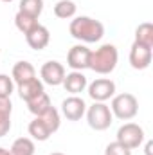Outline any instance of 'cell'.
Returning a JSON list of instances; mask_svg holds the SVG:
<instances>
[{
  "mask_svg": "<svg viewBox=\"0 0 153 155\" xmlns=\"http://www.w3.org/2000/svg\"><path fill=\"white\" fill-rule=\"evenodd\" d=\"M69 31L72 35V38L85 41V43H96L105 36V25L90 16H76L70 25Z\"/></svg>",
  "mask_w": 153,
  "mask_h": 155,
  "instance_id": "cell-1",
  "label": "cell"
},
{
  "mask_svg": "<svg viewBox=\"0 0 153 155\" xmlns=\"http://www.w3.org/2000/svg\"><path fill=\"white\" fill-rule=\"evenodd\" d=\"M117 61H119L117 47L112 45V43H105V45H101L99 49H96V51L90 52L88 69H92L94 72L105 76V74L114 72L115 67H117Z\"/></svg>",
  "mask_w": 153,
  "mask_h": 155,
  "instance_id": "cell-2",
  "label": "cell"
},
{
  "mask_svg": "<svg viewBox=\"0 0 153 155\" xmlns=\"http://www.w3.org/2000/svg\"><path fill=\"white\" fill-rule=\"evenodd\" d=\"M110 110H112V116H115L121 121H130L137 116L139 112V101L133 94H119L112 97V105H110Z\"/></svg>",
  "mask_w": 153,
  "mask_h": 155,
  "instance_id": "cell-3",
  "label": "cell"
},
{
  "mask_svg": "<svg viewBox=\"0 0 153 155\" xmlns=\"http://www.w3.org/2000/svg\"><path fill=\"white\" fill-rule=\"evenodd\" d=\"M86 121H88V126L96 132H103L106 128H110L114 116H112V110L106 103H97L94 101L92 107L86 108Z\"/></svg>",
  "mask_w": 153,
  "mask_h": 155,
  "instance_id": "cell-4",
  "label": "cell"
},
{
  "mask_svg": "<svg viewBox=\"0 0 153 155\" xmlns=\"http://www.w3.org/2000/svg\"><path fill=\"white\" fill-rule=\"evenodd\" d=\"M115 141L121 143L122 146L130 148V150H135L144 141V130H142V126H139L135 123H124L117 130V139Z\"/></svg>",
  "mask_w": 153,
  "mask_h": 155,
  "instance_id": "cell-5",
  "label": "cell"
},
{
  "mask_svg": "<svg viewBox=\"0 0 153 155\" xmlns=\"http://www.w3.org/2000/svg\"><path fill=\"white\" fill-rule=\"evenodd\" d=\"M86 87H88V96L97 103H105L115 96V83L108 78H99Z\"/></svg>",
  "mask_w": 153,
  "mask_h": 155,
  "instance_id": "cell-6",
  "label": "cell"
},
{
  "mask_svg": "<svg viewBox=\"0 0 153 155\" xmlns=\"http://www.w3.org/2000/svg\"><path fill=\"white\" fill-rule=\"evenodd\" d=\"M151 58H153V49L151 47H146L139 41H133L132 43V49H130V65L135 69V71H144L151 65Z\"/></svg>",
  "mask_w": 153,
  "mask_h": 155,
  "instance_id": "cell-7",
  "label": "cell"
},
{
  "mask_svg": "<svg viewBox=\"0 0 153 155\" xmlns=\"http://www.w3.org/2000/svg\"><path fill=\"white\" fill-rule=\"evenodd\" d=\"M65 74H67V72H65V67H63L60 61H56V60H50V61L43 63L41 69H40L41 81L47 83V85H50V87L61 85L63 79H65Z\"/></svg>",
  "mask_w": 153,
  "mask_h": 155,
  "instance_id": "cell-8",
  "label": "cell"
},
{
  "mask_svg": "<svg viewBox=\"0 0 153 155\" xmlns=\"http://www.w3.org/2000/svg\"><path fill=\"white\" fill-rule=\"evenodd\" d=\"M90 49L86 45H74L69 54H67V65L72 69V71H85L88 69V63H90Z\"/></svg>",
  "mask_w": 153,
  "mask_h": 155,
  "instance_id": "cell-9",
  "label": "cell"
},
{
  "mask_svg": "<svg viewBox=\"0 0 153 155\" xmlns=\"http://www.w3.org/2000/svg\"><path fill=\"white\" fill-rule=\"evenodd\" d=\"M61 112L69 121H79L86 112V105L79 96H70L67 99H63L61 103Z\"/></svg>",
  "mask_w": 153,
  "mask_h": 155,
  "instance_id": "cell-10",
  "label": "cell"
},
{
  "mask_svg": "<svg viewBox=\"0 0 153 155\" xmlns=\"http://www.w3.org/2000/svg\"><path fill=\"white\" fill-rule=\"evenodd\" d=\"M25 41H27V45H29L31 49L41 51V49H45V47L49 45V41H50V33H49V29H47L45 25L38 24L33 31H29V33L25 35Z\"/></svg>",
  "mask_w": 153,
  "mask_h": 155,
  "instance_id": "cell-11",
  "label": "cell"
},
{
  "mask_svg": "<svg viewBox=\"0 0 153 155\" xmlns=\"http://www.w3.org/2000/svg\"><path fill=\"white\" fill-rule=\"evenodd\" d=\"M61 85L65 87L67 92H70L72 96H77V94H81L86 88L88 81H86V76L81 71H72V72L65 74V79H63Z\"/></svg>",
  "mask_w": 153,
  "mask_h": 155,
  "instance_id": "cell-12",
  "label": "cell"
},
{
  "mask_svg": "<svg viewBox=\"0 0 153 155\" xmlns=\"http://www.w3.org/2000/svg\"><path fill=\"white\" fill-rule=\"evenodd\" d=\"M41 92H45V90H43V81L38 79V78H33V79H29V81L18 85V94H20V97H22L25 103L31 101V99H34V97L40 96Z\"/></svg>",
  "mask_w": 153,
  "mask_h": 155,
  "instance_id": "cell-13",
  "label": "cell"
},
{
  "mask_svg": "<svg viewBox=\"0 0 153 155\" xmlns=\"http://www.w3.org/2000/svg\"><path fill=\"white\" fill-rule=\"evenodd\" d=\"M11 78H13V81H16V85L25 83V81L36 78V69H34L29 61H18V63H15V67H13Z\"/></svg>",
  "mask_w": 153,
  "mask_h": 155,
  "instance_id": "cell-14",
  "label": "cell"
},
{
  "mask_svg": "<svg viewBox=\"0 0 153 155\" xmlns=\"http://www.w3.org/2000/svg\"><path fill=\"white\" fill-rule=\"evenodd\" d=\"M29 135L34 139V141H47L50 135H52V132L49 130V126L43 123V119L41 117H34L31 123H29Z\"/></svg>",
  "mask_w": 153,
  "mask_h": 155,
  "instance_id": "cell-15",
  "label": "cell"
},
{
  "mask_svg": "<svg viewBox=\"0 0 153 155\" xmlns=\"http://www.w3.org/2000/svg\"><path fill=\"white\" fill-rule=\"evenodd\" d=\"M50 107H52V105H50V97H49L45 92H41L40 96L34 97V99L27 101V108H29V112H31V114H34L36 117L41 116V114H45Z\"/></svg>",
  "mask_w": 153,
  "mask_h": 155,
  "instance_id": "cell-16",
  "label": "cell"
},
{
  "mask_svg": "<svg viewBox=\"0 0 153 155\" xmlns=\"http://www.w3.org/2000/svg\"><path fill=\"white\" fill-rule=\"evenodd\" d=\"M9 155H34V143L33 139L29 137H18L11 150H9Z\"/></svg>",
  "mask_w": 153,
  "mask_h": 155,
  "instance_id": "cell-17",
  "label": "cell"
},
{
  "mask_svg": "<svg viewBox=\"0 0 153 155\" xmlns=\"http://www.w3.org/2000/svg\"><path fill=\"white\" fill-rule=\"evenodd\" d=\"M76 9H77V5L72 0H60L54 5V15L58 18H61V20H69V18H74Z\"/></svg>",
  "mask_w": 153,
  "mask_h": 155,
  "instance_id": "cell-18",
  "label": "cell"
},
{
  "mask_svg": "<svg viewBox=\"0 0 153 155\" xmlns=\"http://www.w3.org/2000/svg\"><path fill=\"white\" fill-rule=\"evenodd\" d=\"M20 13L33 16V18H40L41 11H43V0H20Z\"/></svg>",
  "mask_w": 153,
  "mask_h": 155,
  "instance_id": "cell-19",
  "label": "cell"
},
{
  "mask_svg": "<svg viewBox=\"0 0 153 155\" xmlns=\"http://www.w3.org/2000/svg\"><path fill=\"white\" fill-rule=\"evenodd\" d=\"M135 41L153 49V25L150 22H144L135 29Z\"/></svg>",
  "mask_w": 153,
  "mask_h": 155,
  "instance_id": "cell-20",
  "label": "cell"
},
{
  "mask_svg": "<svg viewBox=\"0 0 153 155\" xmlns=\"http://www.w3.org/2000/svg\"><path fill=\"white\" fill-rule=\"evenodd\" d=\"M15 25H16V29H18L20 33L27 35L29 31H33V29L38 25V18L27 16V15H24V13L18 11V13L15 15Z\"/></svg>",
  "mask_w": 153,
  "mask_h": 155,
  "instance_id": "cell-21",
  "label": "cell"
},
{
  "mask_svg": "<svg viewBox=\"0 0 153 155\" xmlns=\"http://www.w3.org/2000/svg\"><path fill=\"white\" fill-rule=\"evenodd\" d=\"M38 117H41L43 119V123L49 126V130L54 134V132H58V128H60V112L54 108V107H50L45 114H41V116H38Z\"/></svg>",
  "mask_w": 153,
  "mask_h": 155,
  "instance_id": "cell-22",
  "label": "cell"
},
{
  "mask_svg": "<svg viewBox=\"0 0 153 155\" xmlns=\"http://www.w3.org/2000/svg\"><path fill=\"white\" fill-rule=\"evenodd\" d=\"M13 88V78H9L7 74H0V97H11Z\"/></svg>",
  "mask_w": 153,
  "mask_h": 155,
  "instance_id": "cell-23",
  "label": "cell"
},
{
  "mask_svg": "<svg viewBox=\"0 0 153 155\" xmlns=\"http://www.w3.org/2000/svg\"><path fill=\"white\" fill-rule=\"evenodd\" d=\"M105 155H132V150L130 148H126V146H122L121 143H110L106 148H105Z\"/></svg>",
  "mask_w": 153,
  "mask_h": 155,
  "instance_id": "cell-24",
  "label": "cell"
},
{
  "mask_svg": "<svg viewBox=\"0 0 153 155\" xmlns=\"http://www.w3.org/2000/svg\"><path fill=\"white\" fill-rule=\"evenodd\" d=\"M11 130V114H0V137L7 135Z\"/></svg>",
  "mask_w": 153,
  "mask_h": 155,
  "instance_id": "cell-25",
  "label": "cell"
},
{
  "mask_svg": "<svg viewBox=\"0 0 153 155\" xmlns=\"http://www.w3.org/2000/svg\"><path fill=\"white\" fill-rule=\"evenodd\" d=\"M11 112H13L11 97H0V114H11Z\"/></svg>",
  "mask_w": 153,
  "mask_h": 155,
  "instance_id": "cell-26",
  "label": "cell"
},
{
  "mask_svg": "<svg viewBox=\"0 0 153 155\" xmlns=\"http://www.w3.org/2000/svg\"><path fill=\"white\" fill-rule=\"evenodd\" d=\"M151 148H153V143L148 141V144H146V155H151Z\"/></svg>",
  "mask_w": 153,
  "mask_h": 155,
  "instance_id": "cell-27",
  "label": "cell"
},
{
  "mask_svg": "<svg viewBox=\"0 0 153 155\" xmlns=\"http://www.w3.org/2000/svg\"><path fill=\"white\" fill-rule=\"evenodd\" d=\"M0 155H9V150H5V148L0 146Z\"/></svg>",
  "mask_w": 153,
  "mask_h": 155,
  "instance_id": "cell-28",
  "label": "cell"
},
{
  "mask_svg": "<svg viewBox=\"0 0 153 155\" xmlns=\"http://www.w3.org/2000/svg\"><path fill=\"white\" fill-rule=\"evenodd\" d=\"M2 2H7V4H9V2H13V0H2Z\"/></svg>",
  "mask_w": 153,
  "mask_h": 155,
  "instance_id": "cell-29",
  "label": "cell"
},
{
  "mask_svg": "<svg viewBox=\"0 0 153 155\" xmlns=\"http://www.w3.org/2000/svg\"><path fill=\"white\" fill-rule=\"evenodd\" d=\"M50 155H65V153H50Z\"/></svg>",
  "mask_w": 153,
  "mask_h": 155,
  "instance_id": "cell-30",
  "label": "cell"
}]
</instances>
